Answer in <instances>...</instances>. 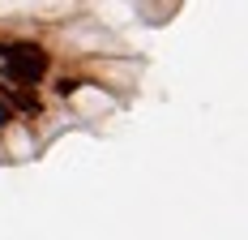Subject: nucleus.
<instances>
[{"instance_id": "f257e3e1", "label": "nucleus", "mask_w": 248, "mask_h": 240, "mask_svg": "<svg viewBox=\"0 0 248 240\" xmlns=\"http://www.w3.org/2000/svg\"><path fill=\"white\" fill-rule=\"evenodd\" d=\"M47 65H51V60H47L39 48H30V51H13V56H9V73H13L17 82H39V77L47 73Z\"/></svg>"}]
</instances>
